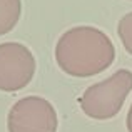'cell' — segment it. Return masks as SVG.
I'll list each match as a JSON object with an SVG mask.
<instances>
[{"label": "cell", "mask_w": 132, "mask_h": 132, "mask_svg": "<svg viewBox=\"0 0 132 132\" xmlns=\"http://www.w3.org/2000/svg\"><path fill=\"white\" fill-rule=\"evenodd\" d=\"M116 59L112 40L90 25L72 27L55 45V62L72 77L87 79L109 69Z\"/></svg>", "instance_id": "6da1fadb"}, {"label": "cell", "mask_w": 132, "mask_h": 132, "mask_svg": "<svg viewBox=\"0 0 132 132\" xmlns=\"http://www.w3.org/2000/svg\"><path fill=\"white\" fill-rule=\"evenodd\" d=\"M130 90L132 72L120 69L109 79L87 87L79 99V104L82 112L90 119L109 120L120 112Z\"/></svg>", "instance_id": "7a4b0ae2"}, {"label": "cell", "mask_w": 132, "mask_h": 132, "mask_svg": "<svg viewBox=\"0 0 132 132\" xmlns=\"http://www.w3.org/2000/svg\"><path fill=\"white\" fill-rule=\"evenodd\" d=\"M55 107L44 97L29 95L17 100L9 110V132H57Z\"/></svg>", "instance_id": "3957f363"}, {"label": "cell", "mask_w": 132, "mask_h": 132, "mask_svg": "<svg viewBox=\"0 0 132 132\" xmlns=\"http://www.w3.org/2000/svg\"><path fill=\"white\" fill-rule=\"evenodd\" d=\"M37 62L29 47L19 42L0 44V90L17 92L25 89L35 74Z\"/></svg>", "instance_id": "277c9868"}, {"label": "cell", "mask_w": 132, "mask_h": 132, "mask_svg": "<svg viewBox=\"0 0 132 132\" xmlns=\"http://www.w3.org/2000/svg\"><path fill=\"white\" fill-rule=\"evenodd\" d=\"M22 13L20 0H0V35L12 32Z\"/></svg>", "instance_id": "5b68a950"}, {"label": "cell", "mask_w": 132, "mask_h": 132, "mask_svg": "<svg viewBox=\"0 0 132 132\" xmlns=\"http://www.w3.org/2000/svg\"><path fill=\"white\" fill-rule=\"evenodd\" d=\"M117 35H119L124 48L132 55V12L126 13L119 20V23H117Z\"/></svg>", "instance_id": "8992f818"}, {"label": "cell", "mask_w": 132, "mask_h": 132, "mask_svg": "<svg viewBox=\"0 0 132 132\" xmlns=\"http://www.w3.org/2000/svg\"><path fill=\"white\" fill-rule=\"evenodd\" d=\"M126 124H127V130H129V132H132V104H130V109H129V112H127Z\"/></svg>", "instance_id": "52a82bcc"}]
</instances>
